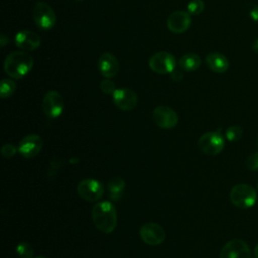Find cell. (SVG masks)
Instances as JSON below:
<instances>
[{
	"instance_id": "obj_8",
	"label": "cell",
	"mask_w": 258,
	"mask_h": 258,
	"mask_svg": "<svg viewBox=\"0 0 258 258\" xmlns=\"http://www.w3.org/2000/svg\"><path fill=\"white\" fill-rule=\"evenodd\" d=\"M220 258H252V254L245 241L241 239H233L223 246Z\"/></svg>"
},
{
	"instance_id": "obj_5",
	"label": "cell",
	"mask_w": 258,
	"mask_h": 258,
	"mask_svg": "<svg viewBox=\"0 0 258 258\" xmlns=\"http://www.w3.org/2000/svg\"><path fill=\"white\" fill-rule=\"evenodd\" d=\"M198 146L200 150L207 155H217L223 150L225 140L220 133V130L211 131L203 134L199 138Z\"/></svg>"
},
{
	"instance_id": "obj_14",
	"label": "cell",
	"mask_w": 258,
	"mask_h": 258,
	"mask_svg": "<svg viewBox=\"0 0 258 258\" xmlns=\"http://www.w3.org/2000/svg\"><path fill=\"white\" fill-rule=\"evenodd\" d=\"M41 147H42L41 137L37 134H30L21 139L17 148L19 153L22 156L26 158H32L40 152Z\"/></svg>"
},
{
	"instance_id": "obj_9",
	"label": "cell",
	"mask_w": 258,
	"mask_h": 258,
	"mask_svg": "<svg viewBox=\"0 0 258 258\" xmlns=\"http://www.w3.org/2000/svg\"><path fill=\"white\" fill-rule=\"evenodd\" d=\"M64 102L56 91H48L42 99V110L48 118H57L63 110Z\"/></svg>"
},
{
	"instance_id": "obj_3",
	"label": "cell",
	"mask_w": 258,
	"mask_h": 258,
	"mask_svg": "<svg viewBox=\"0 0 258 258\" xmlns=\"http://www.w3.org/2000/svg\"><path fill=\"white\" fill-rule=\"evenodd\" d=\"M230 200L234 206L240 209H249L256 203L257 192L252 185L239 183L232 187L230 191Z\"/></svg>"
},
{
	"instance_id": "obj_31",
	"label": "cell",
	"mask_w": 258,
	"mask_h": 258,
	"mask_svg": "<svg viewBox=\"0 0 258 258\" xmlns=\"http://www.w3.org/2000/svg\"><path fill=\"white\" fill-rule=\"evenodd\" d=\"M254 255H255V258H258V244L256 245V247L254 249Z\"/></svg>"
},
{
	"instance_id": "obj_7",
	"label": "cell",
	"mask_w": 258,
	"mask_h": 258,
	"mask_svg": "<svg viewBox=\"0 0 258 258\" xmlns=\"http://www.w3.org/2000/svg\"><path fill=\"white\" fill-rule=\"evenodd\" d=\"M79 196L87 202H96L104 195L103 184L94 178H86L78 184Z\"/></svg>"
},
{
	"instance_id": "obj_33",
	"label": "cell",
	"mask_w": 258,
	"mask_h": 258,
	"mask_svg": "<svg viewBox=\"0 0 258 258\" xmlns=\"http://www.w3.org/2000/svg\"><path fill=\"white\" fill-rule=\"evenodd\" d=\"M257 188H258V181H257Z\"/></svg>"
},
{
	"instance_id": "obj_2",
	"label": "cell",
	"mask_w": 258,
	"mask_h": 258,
	"mask_svg": "<svg viewBox=\"0 0 258 258\" xmlns=\"http://www.w3.org/2000/svg\"><path fill=\"white\" fill-rule=\"evenodd\" d=\"M33 67L32 56L24 50L10 52L4 60V71L12 79H21L26 76Z\"/></svg>"
},
{
	"instance_id": "obj_21",
	"label": "cell",
	"mask_w": 258,
	"mask_h": 258,
	"mask_svg": "<svg viewBox=\"0 0 258 258\" xmlns=\"http://www.w3.org/2000/svg\"><path fill=\"white\" fill-rule=\"evenodd\" d=\"M16 252L20 258H32L34 253L31 245L26 242L19 243L16 247Z\"/></svg>"
},
{
	"instance_id": "obj_12",
	"label": "cell",
	"mask_w": 258,
	"mask_h": 258,
	"mask_svg": "<svg viewBox=\"0 0 258 258\" xmlns=\"http://www.w3.org/2000/svg\"><path fill=\"white\" fill-rule=\"evenodd\" d=\"M112 99L115 106L123 111H130L134 109L138 102L137 95L128 88L116 89L112 94Z\"/></svg>"
},
{
	"instance_id": "obj_29",
	"label": "cell",
	"mask_w": 258,
	"mask_h": 258,
	"mask_svg": "<svg viewBox=\"0 0 258 258\" xmlns=\"http://www.w3.org/2000/svg\"><path fill=\"white\" fill-rule=\"evenodd\" d=\"M7 43H9V38L7 36H5L4 33H1V36H0V45L2 47H4Z\"/></svg>"
},
{
	"instance_id": "obj_24",
	"label": "cell",
	"mask_w": 258,
	"mask_h": 258,
	"mask_svg": "<svg viewBox=\"0 0 258 258\" xmlns=\"http://www.w3.org/2000/svg\"><path fill=\"white\" fill-rule=\"evenodd\" d=\"M100 88H101L102 92L105 94H113L116 91L115 83L107 78L100 83Z\"/></svg>"
},
{
	"instance_id": "obj_26",
	"label": "cell",
	"mask_w": 258,
	"mask_h": 258,
	"mask_svg": "<svg viewBox=\"0 0 258 258\" xmlns=\"http://www.w3.org/2000/svg\"><path fill=\"white\" fill-rule=\"evenodd\" d=\"M17 150H18V148L15 147L13 144L7 143V144L3 145L2 149H1V153L5 158H11L12 156H14V154L16 153Z\"/></svg>"
},
{
	"instance_id": "obj_32",
	"label": "cell",
	"mask_w": 258,
	"mask_h": 258,
	"mask_svg": "<svg viewBox=\"0 0 258 258\" xmlns=\"http://www.w3.org/2000/svg\"><path fill=\"white\" fill-rule=\"evenodd\" d=\"M35 258H45V257H42V256H38V257H35Z\"/></svg>"
},
{
	"instance_id": "obj_11",
	"label": "cell",
	"mask_w": 258,
	"mask_h": 258,
	"mask_svg": "<svg viewBox=\"0 0 258 258\" xmlns=\"http://www.w3.org/2000/svg\"><path fill=\"white\" fill-rule=\"evenodd\" d=\"M152 118L155 124L162 129H171L176 126L178 116L176 112L167 106H158L152 112Z\"/></svg>"
},
{
	"instance_id": "obj_28",
	"label": "cell",
	"mask_w": 258,
	"mask_h": 258,
	"mask_svg": "<svg viewBox=\"0 0 258 258\" xmlns=\"http://www.w3.org/2000/svg\"><path fill=\"white\" fill-rule=\"evenodd\" d=\"M250 17H251L254 21L258 22V5L254 6V7L251 9V11H250Z\"/></svg>"
},
{
	"instance_id": "obj_34",
	"label": "cell",
	"mask_w": 258,
	"mask_h": 258,
	"mask_svg": "<svg viewBox=\"0 0 258 258\" xmlns=\"http://www.w3.org/2000/svg\"><path fill=\"white\" fill-rule=\"evenodd\" d=\"M76 1H83V0H76Z\"/></svg>"
},
{
	"instance_id": "obj_6",
	"label": "cell",
	"mask_w": 258,
	"mask_h": 258,
	"mask_svg": "<svg viewBox=\"0 0 258 258\" xmlns=\"http://www.w3.org/2000/svg\"><path fill=\"white\" fill-rule=\"evenodd\" d=\"M149 68L156 74H171L175 70V57L167 51H158L151 55L148 61Z\"/></svg>"
},
{
	"instance_id": "obj_20",
	"label": "cell",
	"mask_w": 258,
	"mask_h": 258,
	"mask_svg": "<svg viewBox=\"0 0 258 258\" xmlns=\"http://www.w3.org/2000/svg\"><path fill=\"white\" fill-rule=\"evenodd\" d=\"M16 90V83L11 79H3L0 85V96L1 98L10 97Z\"/></svg>"
},
{
	"instance_id": "obj_4",
	"label": "cell",
	"mask_w": 258,
	"mask_h": 258,
	"mask_svg": "<svg viewBox=\"0 0 258 258\" xmlns=\"http://www.w3.org/2000/svg\"><path fill=\"white\" fill-rule=\"evenodd\" d=\"M32 18L36 26L42 30L51 29L56 23L53 9L45 2H37L32 9Z\"/></svg>"
},
{
	"instance_id": "obj_23",
	"label": "cell",
	"mask_w": 258,
	"mask_h": 258,
	"mask_svg": "<svg viewBox=\"0 0 258 258\" xmlns=\"http://www.w3.org/2000/svg\"><path fill=\"white\" fill-rule=\"evenodd\" d=\"M205 9V2L203 0H191L187 4V12L190 15H199Z\"/></svg>"
},
{
	"instance_id": "obj_10",
	"label": "cell",
	"mask_w": 258,
	"mask_h": 258,
	"mask_svg": "<svg viewBox=\"0 0 258 258\" xmlns=\"http://www.w3.org/2000/svg\"><path fill=\"white\" fill-rule=\"evenodd\" d=\"M139 234L142 241L150 246H157L165 240V232L163 228L159 224L153 222H148L142 225Z\"/></svg>"
},
{
	"instance_id": "obj_19",
	"label": "cell",
	"mask_w": 258,
	"mask_h": 258,
	"mask_svg": "<svg viewBox=\"0 0 258 258\" xmlns=\"http://www.w3.org/2000/svg\"><path fill=\"white\" fill-rule=\"evenodd\" d=\"M107 187H108L110 199L114 202H117L123 196V192L125 189V181L123 178L119 176H115L108 181Z\"/></svg>"
},
{
	"instance_id": "obj_15",
	"label": "cell",
	"mask_w": 258,
	"mask_h": 258,
	"mask_svg": "<svg viewBox=\"0 0 258 258\" xmlns=\"http://www.w3.org/2000/svg\"><path fill=\"white\" fill-rule=\"evenodd\" d=\"M14 42L18 48L24 51H32L39 47L40 37L30 30H20L16 33Z\"/></svg>"
},
{
	"instance_id": "obj_13",
	"label": "cell",
	"mask_w": 258,
	"mask_h": 258,
	"mask_svg": "<svg viewBox=\"0 0 258 258\" xmlns=\"http://www.w3.org/2000/svg\"><path fill=\"white\" fill-rule=\"evenodd\" d=\"M191 23V17L188 12L185 11H175L171 13L167 20L166 26L172 32L176 34H180L185 32Z\"/></svg>"
},
{
	"instance_id": "obj_1",
	"label": "cell",
	"mask_w": 258,
	"mask_h": 258,
	"mask_svg": "<svg viewBox=\"0 0 258 258\" xmlns=\"http://www.w3.org/2000/svg\"><path fill=\"white\" fill-rule=\"evenodd\" d=\"M92 220L99 231L106 234L112 233L117 225L115 207L108 201L97 203L92 209Z\"/></svg>"
},
{
	"instance_id": "obj_17",
	"label": "cell",
	"mask_w": 258,
	"mask_h": 258,
	"mask_svg": "<svg viewBox=\"0 0 258 258\" xmlns=\"http://www.w3.org/2000/svg\"><path fill=\"white\" fill-rule=\"evenodd\" d=\"M206 62L211 71L223 74L229 69L228 58L220 52H211L206 56Z\"/></svg>"
},
{
	"instance_id": "obj_30",
	"label": "cell",
	"mask_w": 258,
	"mask_h": 258,
	"mask_svg": "<svg viewBox=\"0 0 258 258\" xmlns=\"http://www.w3.org/2000/svg\"><path fill=\"white\" fill-rule=\"evenodd\" d=\"M252 48H253V50H254L255 52H258V38L253 42Z\"/></svg>"
},
{
	"instance_id": "obj_27",
	"label": "cell",
	"mask_w": 258,
	"mask_h": 258,
	"mask_svg": "<svg viewBox=\"0 0 258 258\" xmlns=\"http://www.w3.org/2000/svg\"><path fill=\"white\" fill-rule=\"evenodd\" d=\"M182 78H183V75H182L181 71H179V70H176V69H175V70L171 73V79H172L174 82H179V81L182 80Z\"/></svg>"
},
{
	"instance_id": "obj_16",
	"label": "cell",
	"mask_w": 258,
	"mask_h": 258,
	"mask_svg": "<svg viewBox=\"0 0 258 258\" xmlns=\"http://www.w3.org/2000/svg\"><path fill=\"white\" fill-rule=\"evenodd\" d=\"M97 66L101 75L107 79L115 77L120 69L118 59L110 52L102 53L98 59Z\"/></svg>"
},
{
	"instance_id": "obj_22",
	"label": "cell",
	"mask_w": 258,
	"mask_h": 258,
	"mask_svg": "<svg viewBox=\"0 0 258 258\" xmlns=\"http://www.w3.org/2000/svg\"><path fill=\"white\" fill-rule=\"evenodd\" d=\"M243 130L240 126H230L226 130V138L230 142H236L242 137Z\"/></svg>"
},
{
	"instance_id": "obj_25",
	"label": "cell",
	"mask_w": 258,
	"mask_h": 258,
	"mask_svg": "<svg viewBox=\"0 0 258 258\" xmlns=\"http://www.w3.org/2000/svg\"><path fill=\"white\" fill-rule=\"evenodd\" d=\"M246 166L250 170H258V152H254L248 156L246 159Z\"/></svg>"
},
{
	"instance_id": "obj_18",
	"label": "cell",
	"mask_w": 258,
	"mask_h": 258,
	"mask_svg": "<svg viewBox=\"0 0 258 258\" xmlns=\"http://www.w3.org/2000/svg\"><path fill=\"white\" fill-rule=\"evenodd\" d=\"M201 63H202V59L200 55L194 52H188L183 54L178 60L179 68L185 72H194L198 70Z\"/></svg>"
}]
</instances>
